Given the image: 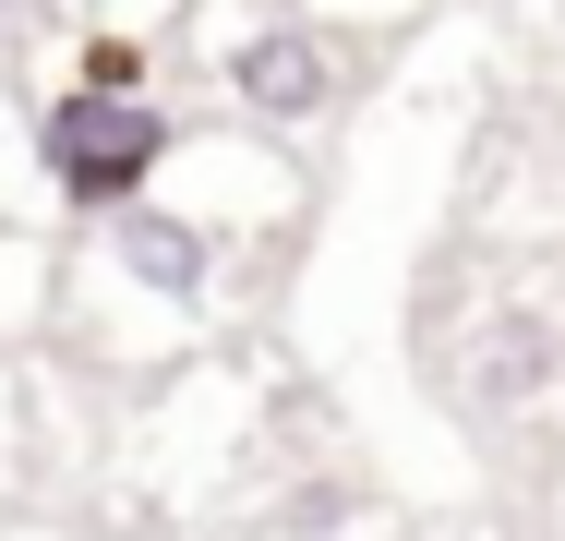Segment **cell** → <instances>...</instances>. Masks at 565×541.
I'll use <instances>...</instances> for the list:
<instances>
[{
    "mask_svg": "<svg viewBox=\"0 0 565 541\" xmlns=\"http://www.w3.org/2000/svg\"><path fill=\"white\" fill-rule=\"evenodd\" d=\"M0 12H12V0H0Z\"/></svg>",
    "mask_w": 565,
    "mask_h": 541,
    "instance_id": "obj_6",
    "label": "cell"
},
{
    "mask_svg": "<svg viewBox=\"0 0 565 541\" xmlns=\"http://www.w3.org/2000/svg\"><path fill=\"white\" fill-rule=\"evenodd\" d=\"M109 277L132 289V301H157V314H193L205 277H217V241H205L193 216H169V205H132L109 229Z\"/></svg>",
    "mask_w": 565,
    "mask_h": 541,
    "instance_id": "obj_3",
    "label": "cell"
},
{
    "mask_svg": "<svg viewBox=\"0 0 565 541\" xmlns=\"http://www.w3.org/2000/svg\"><path fill=\"white\" fill-rule=\"evenodd\" d=\"M169 157H181V132H169L157 97H85V85H61L49 120H36L49 193H61V205H97V216H132L145 193H157Z\"/></svg>",
    "mask_w": 565,
    "mask_h": 541,
    "instance_id": "obj_1",
    "label": "cell"
},
{
    "mask_svg": "<svg viewBox=\"0 0 565 541\" xmlns=\"http://www.w3.org/2000/svg\"><path fill=\"white\" fill-rule=\"evenodd\" d=\"M554 373H565V337L542 314L481 325V349H469V397H481V410H518V397H542Z\"/></svg>",
    "mask_w": 565,
    "mask_h": 541,
    "instance_id": "obj_4",
    "label": "cell"
},
{
    "mask_svg": "<svg viewBox=\"0 0 565 541\" xmlns=\"http://www.w3.org/2000/svg\"><path fill=\"white\" fill-rule=\"evenodd\" d=\"M228 97L253 108V120H313V108H338V85H349V61H338V36L313 24V12H265V24H241L228 36Z\"/></svg>",
    "mask_w": 565,
    "mask_h": 541,
    "instance_id": "obj_2",
    "label": "cell"
},
{
    "mask_svg": "<svg viewBox=\"0 0 565 541\" xmlns=\"http://www.w3.org/2000/svg\"><path fill=\"white\" fill-rule=\"evenodd\" d=\"M73 85H85V97H145V49H132V36H85Z\"/></svg>",
    "mask_w": 565,
    "mask_h": 541,
    "instance_id": "obj_5",
    "label": "cell"
}]
</instances>
